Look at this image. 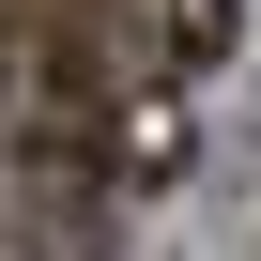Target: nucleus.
Here are the masks:
<instances>
[{"label": "nucleus", "mask_w": 261, "mask_h": 261, "mask_svg": "<svg viewBox=\"0 0 261 261\" xmlns=\"http://www.w3.org/2000/svg\"><path fill=\"white\" fill-rule=\"evenodd\" d=\"M92 31H108V62L139 77V92H185V77H215V62H230L246 0H92Z\"/></svg>", "instance_id": "obj_1"}]
</instances>
